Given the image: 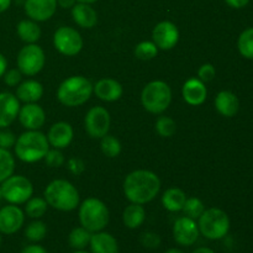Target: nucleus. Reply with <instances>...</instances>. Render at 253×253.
<instances>
[{
  "label": "nucleus",
  "instance_id": "1",
  "mask_svg": "<svg viewBox=\"0 0 253 253\" xmlns=\"http://www.w3.org/2000/svg\"><path fill=\"white\" fill-rule=\"evenodd\" d=\"M123 189L128 202L145 205L158 195L161 190V179L152 170L136 169L126 175Z\"/></svg>",
  "mask_w": 253,
  "mask_h": 253
},
{
  "label": "nucleus",
  "instance_id": "2",
  "mask_svg": "<svg viewBox=\"0 0 253 253\" xmlns=\"http://www.w3.org/2000/svg\"><path fill=\"white\" fill-rule=\"evenodd\" d=\"M43 198L48 207L64 212L76 210L81 203L78 189L66 179H54L49 182L43 190Z\"/></svg>",
  "mask_w": 253,
  "mask_h": 253
},
{
  "label": "nucleus",
  "instance_id": "3",
  "mask_svg": "<svg viewBox=\"0 0 253 253\" xmlns=\"http://www.w3.org/2000/svg\"><path fill=\"white\" fill-rule=\"evenodd\" d=\"M49 150L47 136L40 130H26L17 137L14 146L15 156L25 163L43 160Z\"/></svg>",
  "mask_w": 253,
  "mask_h": 253
},
{
  "label": "nucleus",
  "instance_id": "4",
  "mask_svg": "<svg viewBox=\"0 0 253 253\" xmlns=\"http://www.w3.org/2000/svg\"><path fill=\"white\" fill-rule=\"evenodd\" d=\"M93 95V84L86 77L72 76L64 79L57 89V99L68 108H77L90 99Z\"/></svg>",
  "mask_w": 253,
  "mask_h": 253
},
{
  "label": "nucleus",
  "instance_id": "5",
  "mask_svg": "<svg viewBox=\"0 0 253 253\" xmlns=\"http://www.w3.org/2000/svg\"><path fill=\"white\" fill-rule=\"evenodd\" d=\"M78 216L81 226L94 232L103 231L109 224L110 212L105 203L96 198H88L82 204H79Z\"/></svg>",
  "mask_w": 253,
  "mask_h": 253
},
{
  "label": "nucleus",
  "instance_id": "6",
  "mask_svg": "<svg viewBox=\"0 0 253 253\" xmlns=\"http://www.w3.org/2000/svg\"><path fill=\"white\" fill-rule=\"evenodd\" d=\"M172 103V89L166 82L152 81L143 86L141 91V104L146 111L161 115Z\"/></svg>",
  "mask_w": 253,
  "mask_h": 253
},
{
  "label": "nucleus",
  "instance_id": "7",
  "mask_svg": "<svg viewBox=\"0 0 253 253\" xmlns=\"http://www.w3.org/2000/svg\"><path fill=\"white\" fill-rule=\"evenodd\" d=\"M197 222L200 235L208 240H221L229 234L230 217L219 208L205 209Z\"/></svg>",
  "mask_w": 253,
  "mask_h": 253
},
{
  "label": "nucleus",
  "instance_id": "8",
  "mask_svg": "<svg viewBox=\"0 0 253 253\" xmlns=\"http://www.w3.org/2000/svg\"><path fill=\"white\" fill-rule=\"evenodd\" d=\"M1 197L7 204L22 205L34 195V185L25 175L12 174L0 185Z\"/></svg>",
  "mask_w": 253,
  "mask_h": 253
},
{
  "label": "nucleus",
  "instance_id": "9",
  "mask_svg": "<svg viewBox=\"0 0 253 253\" xmlns=\"http://www.w3.org/2000/svg\"><path fill=\"white\" fill-rule=\"evenodd\" d=\"M16 64L22 76L34 77L43 69L46 64V54L39 44H26L17 53Z\"/></svg>",
  "mask_w": 253,
  "mask_h": 253
},
{
  "label": "nucleus",
  "instance_id": "10",
  "mask_svg": "<svg viewBox=\"0 0 253 253\" xmlns=\"http://www.w3.org/2000/svg\"><path fill=\"white\" fill-rule=\"evenodd\" d=\"M83 44L82 35L71 26H61L53 34L54 48L63 56H77L83 49Z\"/></svg>",
  "mask_w": 253,
  "mask_h": 253
},
{
  "label": "nucleus",
  "instance_id": "11",
  "mask_svg": "<svg viewBox=\"0 0 253 253\" xmlns=\"http://www.w3.org/2000/svg\"><path fill=\"white\" fill-rule=\"evenodd\" d=\"M111 125L110 113L104 106H93L84 118V127L91 138H101L109 133Z\"/></svg>",
  "mask_w": 253,
  "mask_h": 253
},
{
  "label": "nucleus",
  "instance_id": "12",
  "mask_svg": "<svg viewBox=\"0 0 253 253\" xmlns=\"http://www.w3.org/2000/svg\"><path fill=\"white\" fill-rule=\"evenodd\" d=\"M172 234L173 239L179 246H193L200 236L197 220H193L188 216L178 217L173 224Z\"/></svg>",
  "mask_w": 253,
  "mask_h": 253
},
{
  "label": "nucleus",
  "instance_id": "13",
  "mask_svg": "<svg viewBox=\"0 0 253 253\" xmlns=\"http://www.w3.org/2000/svg\"><path fill=\"white\" fill-rule=\"evenodd\" d=\"M179 41V30L172 21H161L153 27L152 42L162 51H169L174 48Z\"/></svg>",
  "mask_w": 253,
  "mask_h": 253
},
{
  "label": "nucleus",
  "instance_id": "14",
  "mask_svg": "<svg viewBox=\"0 0 253 253\" xmlns=\"http://www.w3.org/2000/svg\"><path fill=\"white\" fill-rule=\"evenodd\" d=\"M25 222V212L19 205L9 204L0 209V234L14 235L21 230Z\"/></svg>",
  "mask_w": 253,
  "mask_h": 253
},
{
  "label": "nucleus",
  "instance_id": "15",
  "mask_svg": "<svg viewBox=\"0 0 253 253\" xmlns=\"http://www.w3.org/2000/svg\"><path fill=\"white\" fill-rule=\"evenodd\" d=\"M17 119L26 130H41L46 123V113L37 103H29L20 106Z\"/></svg>",
  "mask_w": 253,
  "mask_h": 253
},
{
  "label": "nucleus",
  "instance_id": "16",
  "mask_svg": "<svg viewBox=\"0 0 253 253\" xmlns=\"http://www.w3.org/2000/svg\"><path fill=\"white\" fill-rule=\"evenodd\" d=\"M25 14L36 22L51 19L57 10V0H25Z\"/></svg>",
  "mask_w": 253,
  "mask_h": 253
},
{
  "label": "nucleus",
  "instance_id": "17",
  "mask_svg": "<svg viewBox=\"0 0 253 253\" xmlns=\"http://www.w3.org/2000/svg\"><path fill=\"white\" fill-rule=\"evenodd\" d=\"M74 137L73 127L69 123L58 121L49 127L47 132V140L51 147L63 150L72 143Z\"/></svg>",
  "mask_w": 253,
  "mask_h": 253
},
{
  "label": "nucleus",
  "instance_id": "18",
  "mask_svg": "<svg viewBox=\"0 0 253 253\" xmlns=\"http://www.w3.org/2000/svg\"><path fill=\"white\" fill-rule=\"evenodd\" d=\"M20 100L9 91L0 93V128H6L17 119L20 111Z\"/></svg>",
  "mask_w": 253,
  "mask_h": 253
},
{
  "label": "nucleus",
  "instance_id": "19",
  "mask_svg": "<svg viewBox=\"0 0 253 253\" xmlns=\"http://www.w3.org/2000/svg\"><path fill=\"white\" fill-rule=\"evenodd\" d=\"M182 96L185 103L189 105H202L208 98V89L205 86V83L199 78H189L183 84Z\"/></svg>",
  "mask_w": 253,
  "mask_h": 253
},
{
  "label": "nucleus",
  "instance_id": "20",
  "mask_svg": "<svg viewBox=\"0 0 253 253\" xmlns=\"http://www.w3.org/2000/svg\"><path fill=\"white\" fill-rule=\"evenodd\" d=\"M93 94L100 100L114 103L123 96L124 88L116 79L103 78L93 85Z\"/></svg>",
  "mask_w": 253,
  "mask_h": 253
},
{
  "label": "nucleus",
  "instance_id": "21",
  "mask_svg": "<svg viewBox=\"0 0 253 253\" xmlns=\"http://www.w3.org/2000/svg\"><path fill=\"white\" fill-rule=\"evenodd\" d=\"M215 109L225 118H234L240 110V100L232 91L221 90L215 96Z\"/></svg>",
  "mask_w": 253,
  "mask_h": 253
},
{
  "label": "nucleus",
  "instance_id": "22",
  "mask_svg": "<svg viewBox=\"0 0 253 253\" xmlns=\"http://www.w3.org/2000/svg\"><path fill=\"white\" fill-rule=\"evenodd\" d=\"M15 95L25 104L37 103L43 96V85L35 79H27L16 86Z\"/></svg>",
  "mask_w": 253,
  "mask_h": 253
},
{
  "label": "nucleus",
  "instance_id": "23",
  "mask_svg": "<svg viewBox=\"0 0 253 253\" xmlns=\"http://www.w3.org/2000/svg\"><path fill=\"white\" fill-rule=\"evenodd\" d=\"M89 247L91 253H119L118 240L104 230L91 234Z\"/></svg>",
  "mask_w": 253,
  "mask_h": 253
},
{
  "label": "nucleus",
  "instance_id": "24",
  "mask_svg": "<svg viewBox=\"0 0 253 253\" xmlns=\"http://www.w3.org/2000/svg\"><path fill=\"white\" fill-rule=\"evenodd\" d=\"M72 17L73 21L83 29H93L98 24V14L90 4L77 2L72 7Z\"/></svg>",
  "mask_w": 253,
  "mask_h": 253
},
{
  "label": "nucleus",
  "instance_id": "25",
  "mask_svg": "<svg viewBox=\"0 0 253 253\" xmlns=\"http://www.w3.org/2000/svg\"><path fill=\"white\" fill-rule=\"evenodd\" d=\"M146 220V209L143 205L131 203L124 209L123 222L127 229L136 230L143 225Z\"/></svg>",
  "mask_w": 253,
  "mask_h": 253
},
{
  "label": "nucleus",
  "instance_id": "26",
  "mask_svg": "<svg viewBox=\"0 0 253 253\" xmlns=\"http://www.w3.org/2000/svg\"><path fill=\"white\" fill-rule=\"evenodd\" d=\"M17 36L20 37L22 42L26 44L30 43H36L41 37V27L39 26L36 21L31 19H25L17 24L16 26Z\"/></svg>",
  "mask_w": 253,
  "mask_h": 253
},
{
  "label": "nucleus",
  "instance_id": "27",
  "mask_svg": "<svg viewBox=\"0 0 253 253\" xmlns=\"http://www.w3.org/2000/svg\"><path fill=\"white\" fill-rule=\"evenodd\" d=\"M187 200V195L179 188H169L166 190L162 195V202L163 208L170 212H178L182 211L183 207Z\"/></svg>",
  "mask_w": 253,
  "mask_h": 253
},
{
  "label": "nucleus",
  "instance_id": "28",
  "mask_svg": "<svg viewBox=\"0 0 253 253\" xmlns=\"http://www.w3.org/2000/svg\"><path fill=\"white\" fill-rule=\"evenodd\" d=\"M91 232L83 226H77L72 229L68 235V244L73 250H85L90 242Z\"/></svg>",
  "mask_w": 253,
  "mask_h": 253
},
{
  "label": "nucleus",
  "instance_id": "29",
  "mask_svg": "<svg viewBox=\"0 0 253 253\" xmlns=\"http://www.w3.org/2000/svg\"><path fill=\"white\" fill-rule=\"evenodd\" d=\"M48 209L46 199L41 197H31L25 203V215L31 219H41Z\"/></svg>",
  "mask_w": 253,
  "mask_h": 253
},
{
  "label": "nucleus",
  "instance_id": "30",
  "mask_svg": "<svg viewBox=\"0 0 253 253\" xmlns=\"http://www.w3.org/2000/svg\"><path fill=\"white\" fill-rule=\"evenodd\" d=\"M47 225L40 219H35L25 229L24 235L32 244H39L47 236Z\"/></svg>",
  "mask_w": 253,
  "mask_h": 253
},
{
  "label": "nucleus",
  "instance_id": "31",
  "mask_svg": "<svg viewBox=\"0 0 253 253\" xmlns=\"http://www.w3.org/2000/svg\"><path fill=\"white\" fill-rule=\"evenodd\" d=\"M15 172V157L10 150L0 147V184L5 179L14 174Z\"/></svg>",
  "mask_w": 253,
  "mask_h": 253
},
{
  "label": "nucleus",
  "instance_id": "32",
  "mask_svg": "<svg viewBox=\"0 0 253 253\" xmlns=\"http://www.w3.org/2000/svg\"><path fill=\"white\" fill-rule=\"evenodd\" d=\"M100 150L108 158H116L121 153V142L113 135L106 133L100 138Z\"/></svg>",
  "mask_w": 253,
  "mask_h": 253
},
{
  "label": "nucleus",
  "instance_id": "33",
  "mask_svg": "<svg viewBox=\"0 0 253 253\" xmlns=\"http://www.w3.org/2000/svg\"><path fill=\"white\" fill-rule=\"evenodd\" d=\"M237 48L242 57L253 59V27H249L241 32L237 40Z\"/></svg>",
  "mask_w": 253,
  "mask_h": 253
},
{
  "label": "nucleus",
  "instance_id": "34",
  "mask_svg": "<svg viewBox=\"0 0 253 253\" xmlns=\"http://www.w3.org/2000/svg\"><path fill=\"white\" fill-rule=\"evenodd\" d=\"M155 128H156V132L163 138H169L172 137L173 135L177 131V124L175 121L173 120L172 118L169 116H158V119L156 120L155 124Z\"/></svg>",
  "mask_w": 253,
  "mask_h": 253
},
{
  "label": "nucleus",
  "instance_id": "35",
  "mask_svg": "<svg viewBox=\"0 0 253 253\" xmlns=\"http://www.w3.org/2000/svg\"><path fill=\"white\" fill-rule=\"evenodd\" d=\"M182 211L184 212V216L190 217L193 220H198L202 216L203 212L205 211V205L199 198H187Z\"/></svg>",
  "mask_w": 253,
  "mask_h": 253
},
{
  "label": "nucleus",
  "instance_id": "36",
  "mask_svg": "<svg viewBox=\"0 0 253 253\" xmlns=\"http://www.w3.org/2000/svg\"><path fill=\"white\" fill-rule=\"evenodd\" d=\"M158 51L160 49L152 41H142L135 47L133 53H135L136 58L141 59V61H151L157 56Z\"/></svg>",
  "mask_w": 253,
  "mask_h": 253
},
{
  "label": "nucleus",
  "instance_id": "37",
  "mask_svg": "<svg viewBox=\"0 0 253 253\" xmlns=\"http://www.w3.org/2000/svg\"><path fill=\"white\" fill-rule=\"evenodd\" d=\"M44 163L47 167L51 168H59L66 163V157H64L63 152L58 148H49L48 152L44 156Z\"/></svg>",
  "mask_w": 253,
  "mask_h": 253
},
{
  "label": "nucleus",
  "instance_id": "38",
  "mask_svg": "<svg viewBox=\"0 0 253 253\" xmlns=\"http://www.w3.org/2000/svg\"><path fill=\"white\" fill-rule=\"evenodd\" d=\"M140 244L142 245L145 249L156 250L161 246L162 240H161L160 235L156 234V232L146 231L140 236Z\"/></svg>",
  "mask_w": 253,
  "mask_h": 253
},
{
  "label": "nucleus",
  "instance_id": "39",
  "mask_svg": "<svg viewBox=\"0 0 253 253\" xmlns=\"http://www.w3.org/2000/svg\"><path fill=\"white\" fill-rule=\"evenodd\" d=\"M16 140V135L9 128H0V147L5 148V150L14 148Z\"/></svg>",
  "mask_w": 253,
  "mask_h": 253
},
{
  "label": "nucleus",
  "instance_id": "40",
  "mask_svg": "<svg viewBox=\"0 0 253 253\" xmlns=\"http://www.w3.org/2000/svg\"><path fill=\"white\" fill-rule=\"evenodd\" d=\"M2 79L7 86H17L22 82V73L19 71V68L7 69L2 76Z\"/></svg>",
  "mask_w": 253,
  "mask_h": 253
},
{
  "label": "nucleus",
  "instance_id": "41",
  "mask_svg": "<svg viewBox=\"0 0 253 253\" xmlns=\"http://www.w3.org/2000/svg\"><path fill=\"white\" fill-rule=\"evenodd\" d=\"M215 76H216V71H215V67L211 63H204L198 69V78L204 82V83L211 82L215 78Z\"/></svg>",
  "mask_w": 253,
  "mask_h": 253
},
{
  "label": "nucleus",
  "instance_id": "42",
  "mask_svg": "<svg viewBox=\"0 0 253 253\" xmlns=\"http://www.w3.org/2000/svg\"><path fill=\"white\" fill-rule=\"evenodd\" d=\"M67 168L69 169V172L73 173L76 175H81L82 173H84L85 170V163L83 160L78 157H72L67 161Z\"/></svg>",
  "mask_w": 253,
  "mask_h": 253
},
{
  "label": "nucleus",
  "instance_id": "43",
  "mask_svg": "<svg viewBox=\"0 0 253 253\" xmlns=\"http://www.w3.org/2000/svg\"><path fill=\"white\" fill-rule=\"evenodd\" d=\"M20 253H48V252H47V250L44 249L43 246H41V245L32 244V245H29V246L24 247L22 251Z\"/></svg>",
  "mask_w": 253,
  "mask_h": 253
},
{
  "label": "nucleus",
  "instance_id": "44",
  "mask_svg": "<svg viewBox=\"0 0 253 253\" xmlns=\"http://www.w3.org/2000/svg\"><path fill=\"white\" fill-rule=\"evenodd\" d=\"M225 2L234 9H242L249 4L250 0H225Z\"/></svg>",
  "mask_w": 253,
  "mask_h": 253
},
{
  "label": "nucleus",
  "instance_id": "45",
  "mask_svg": "<svg viewBox=\"0 0 253 253\" xmlns=\"http://www.w3.org/2000/svg\"><path fill=\"white\" fill-rule=\"evenodd\" d=\"M77 4V0H57V5L62 9H72Z\"/></svg>",
  "mask_w": 253,
  "mask_h": 253
},
{
  "label": "nucleus",
  "instance_id": "46",
  "mask_svg": "<svg viewBox=\"0 0 253 253\" xmlns=\"http://www.w3.org/2000/svg\"><path fill=\"white\" fill-rule=\"evenodd\" d=\"M6 71H7V59L4 54L0 53V79L2 78V76H4Z\"/></svg>",
  "mask_w": 253,
  "mask_h": 253
},
{
  "label": "nucleus",
  "instance_id": "47",
  "mask_svg": "<svg viewBox=\"0 0 253 253\" xmlns=\"http://www.w3.org/2000/svg\"><path fill=\"white\" fill-rule=\"evenodd\" d=\"M11 2L12 0H0V14L6 11L10 7V5H11Z\"/></svg>",
  "mask_w": 253,
  "mask_h": 253
},
{
  "label": "nucleus",
  "instance_id": "48",
  "mask_svg": "<svg viewBox=\"0 0 253 253\" xmlns=\"http://www.w3.org/2000/svg\"><path fill=\"white\" fill-rule=\"evenodd\" d=\"M192 253H215L209 247H199V249L194 250Z\"/></svg>",
  "mask_w": 253,
  "mask_h": 253
},
{
  "label": "nucleus",
  "instance_id": "49",
  "mask_svg": "<svg viewBox=\"0 0 253 253\" xmlns=\"http://www.w3.org/2000/svg\"><path fill=\"white\" fill-rule=\"evenodd\" d=\"M165 253H184L182 251V250H179V249H175V247H173V249H169V250H167V251H166Z\"/></svg>",
  "mask_w": 253,
  "mask_h": 253
},
{
  "label": "nucleus",
  "instance_id": "50",
  "mask_svg": "<svg viewBox=\"0 0 253 253\" xmlns=\"http://www.w3.org/2000/svg\"><path fill=\"white\" fill-rule=\"evenodd\" d=\"M95 1H98V0H77V2H84V4H93Z\"/></svg>",
  "mask_w": 253,
  "mask_h": 253
},
{
  "label": "nucleus",
  "instance_id": "51",
  "mask_svg": "<svg viewBox=\"0 0 253 253\" xmlns=\"http://www.w3.org/2000/svg\"><path fill=\"white\" fill-rule=\"evenodd\" d=\"M73 253H91V252H86L84 251V250H77V251H74Z\"/></svg>",
  "mask_w": 253,
  "mask_h": 253
},
{
  "label": "nucleus",
  "instance_id": "52",
  "mask_svg": "<svg viewBox=\"0 0 253 253\" xmlns=\"http://www.w3.org/2000/svg\"><path fill=\"white\" fill-rule=\"evenodd\" d=\"M0 246H1V234H0Z\"/></svg>",
  "mask_w": 253,
  "mask_h": 253
}]
</instances>
